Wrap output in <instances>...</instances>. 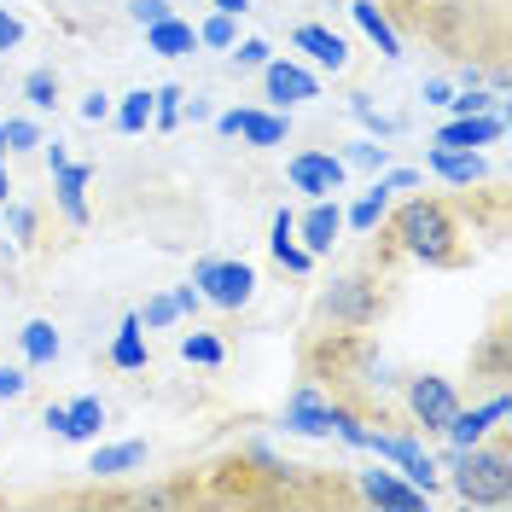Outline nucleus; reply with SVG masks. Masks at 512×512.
<instances>
[{"instance_id":"obj_1","label":"nucleus","mask_w":512,"mask_h":512,"mask_svg":"<svg viewBox=\"0 0 512 512\" xmlns=\"http://www.w3.org/2000/svg\"><path fill=\"white\" fill-rule=\"evenodd\" d=\"M384 251L396 256H414V262H425V268H466V233H460V222H454V210H448L443 198H408L396 216H390V227H384Z\"/></svg>"},{"instance_id":"obj_2","label":"nucleus","mask_w":512,"mask_h":512,"mask_svg":"<svg viewBox=\"0 0 512 512\" xmlns=\"http://www.w3.org/2000/svg\"><path fill=\"white\" fill-rule=\"evenodd\" d=\"M454 466V495L472 507H507L512 501V448L507 443H472V448H448Z\"/></svg>"},{"instance_id":"obj_3","label":"nucleus","mask_w":512,"mask_h":512,"mask_svg":"<svg viewBox=\"0 0 512 512\" xmlns=\"http://www.w3.org/2000/svg\"><path fill=\"white\" fill-rule=\"evenodd\" d=\"M384 309V297H379V280H338V286L320 297V315L332 320L338 332H361V326H373Z\"/></svg>"},{"instance_id":"obj_4","label":"nucleus","mask_w":512,"mask_h":512,"mask_svg":"<svg viewBox=\"0 0 512 512\" xmlns=\"http://www.w3.org/2000/svg\"><path fill=\"white\" fill-rule=\"evenodd\" d=\"M192 286L204 303H216V309H245L256 291V274L251 262H198L192 268Z\"/></svg>"},{"instance_id":"obj_5","label":"nucleus","mask_w":512,"mask_h":512,"mask_svg":"<svg viewBox=\"0 0 512 512\" xmlns=\"http://www.w3.org/2000/svg\"><path fill=\"white\" fill-rule=\"evenodd\" d=\"M454 408H460L454 379H443V373H419V379H408V414H414V425H425V431L443 437V425L454 419Z\"/></svg>"},{"instance_id":"obj_6","label":"nucleus","mask_w":512,"mask_h":512,"mask_svg":"<svg viewBox=\"0 0 512 512\" xmlns=\"http://www.w3.org/2000/svg\"><path fill=\"white\" fill-rule=\"evenodd\" d=\"M367 454H379V460H396V466H402V478L414 483V489H425V495L437 489V460H431V454H425L414 437H390V431H373V437H367Z\"/></svg>"},{"instance_id":"obj_7","label":"nucleus","mask_w":512,"mask_h":512,"mask_svg":"<svg viewBox=\"0 0 512 512\" xmlns=\"http://www.w3.org/2000/svg\"><path fill=\"white\" fill-rule=\"evenodd\" d=\"M355 495H361L367 507H396V512H419L425 501H431V495H425V489H414L402 472H379V466L355 478Z\"/></svg>"},{"instance_id":"obj_8","label":"nucleus","mask_w":512,"mask_h":512,"mask_svg":"<svg viewBox=\"0 0 512 512\" xmlns=\"http://www.w3.org/2000/svg\"><path fill=\"white\" fill-rule=\"evenodd\" d=\"M286 175H291V187L297 192H309V198H326V192H338L344 187V158L338 152H297V158L286 163Z\"/></svg>"},{"instance_id":"obj_9","label":"nucleus","mask_w":512,"mask_h":512,"mask_svg":"<svg viewBox=\"0 0 512 512\" xmlns=\"http://www.w3.org/2000/svg\"><path fill=\"white\" fill-rule=\"evenodd\" d=\"M338 233H344V210H338V198H315L309 210H303V222H297V245L309 256H326L338 245Z\"/></svg>"},{"instance_id":"obj_10","label":"nucleus","mask_w":512,"mask_h":512,"mask_svg":"<svg viewBox=\"0 0 512 512\" xmlns=\"http://www.w3.org/2000/svg\"><path fill=\"white\" fill-rule=\"evenodd\" d=\"M216 128H222V134H239V140H251V146H280V140L291 134V123L286 117H274V111H222Z\"/></svg>"},{"instance_id":"obj_11","label":"nucleus","mask_w":512,"mask_h":512,"mask_svg":"<svg viewBox=\"0 0 512 512\" xmlns=\"http://www.w3.org/2000/svg\"><path fill=\"white\" fill-rule=\"evenodd\" d=\"M286 425L303 431V437H326V431H332V402L320 396L315 384H297L291 402H286Z\"/></svg>"},{"instance_id":"obj_12","label":"nucleus","mask_w":512,"mask_h":512,"mask_svg":"<svg viewBox=\"0 0 512 512\" xmlns=\"http://www.w3.org/2000/svg\"><path fill=\"white\" fill-rule=\"evenodd\" d=\"M262 88H268L274 105H303V99H315V76L286 64V59H268L262 64Z\"/></svg>"},{"instance_id":"obj_13","label":"nucleus","mask_w":512,"mask_h":512,"mask_svg":"<svg viewBox=\"0 0 512 512\" xmlns=\"http://www.w3.org/2000/svg\"><path fill=\"white\" fill-rule=\"evenodd\" d=\"M501 134H507L501 111H483V117H454L448 128H437V146H466V152H478V146H495Z\"/></svg>"},{"instance_id":"obj_14","label":"nucleus","mask_w":512,"mask_h":512,"mask_svg":"<svg viewBox=\"0 0 512 512\" xmlns=\"http://www.w3.org/2000/svg\"><path fill=\"white\" fill-rule=\"evenodd\" d=\"M268 245H274V262H280L286 274H309V268H315V256L297 245V216H291V210H280V216H274Z\"/></svg>"},{"instance_id":"obj_15","label":"nucleus","mask_w":512,"mask_h":512,"mask_svg":"<svg viewBox=\"0 0 512 512\" xmlns=\"http://www.w3.org/2000/svg\"><path fill=\"white\" fill-rule=\"evenodd\" d=\"M53 175H59V181H53V192H59V210L70 216V222H88V198H82V192H88V175H94V169L64 158Z\"/></svg>"},{"instance_id":"obj_16","label":"nucleus","mask_w":512,"mask_h":512,"mask_svg":"<svg viewBox=\"0 0 512 512\" xmlns=\"http://www.w3.org/2000/svg\"><path fill=\"white\" fill-rule=\"evenodd\" d=\"M291 41H297L315 64H326V70H344V64H350V41H344V35H332V30H320V24H303Z\"/></svg>"},{"instance_id":"obj_17","label":"nucleus","mask_w":512,"mask_h":512,"mask_svg":"<svg viewBox=\"0 0 512 512\" xmlns=\"http://www.w3.org/2000/svg\"><path fill=\"white\" fill-rule=\"evenodd\" d=\"M431 169H437L443 181H454V187H472V181L489 175L483 158H478V152H466V146H431Z\"/></svg>"},{"instance_id":"obj_18","label":"nucleus","mask_w":512,"mask_h":512,"mask_svg":"<svg viewBox=\"0 0 512 512\" xmlns=\"http://www.w3.org/2000/svg\"><path fill=\"white\" fill-rule=\"evenodd\" d=\"M146 47L152 53H163V59H181V53H192L198 47V30H192L187 18H158V24H146Z\"/></svg>"},{"instance_id":"obj_19","label":"nucleus","mask_w":512,"mask_h":512,"mask_svg":"<svg viewBox=\"0 0 512 512\" xmlns=\"http://www.w3.org/2000/svg\"><path fill=\"white\" fill-rule=\"evenodd\" d=\"M350 12H355V24H361V30L379 41L384 59H402V35H396V24H390V12H384L379 0H355Z\"/></svg>"},{"instance_id":"obj_20","label":"nucleus","mask_w":512,"mask_h":512,"mask_svg":"<svg viewBox=\"0 0 512 512\" xmlns=\"http://www.w3.org/2000/svg\"><path fill=\"white\" fill-rule=\"evenodd\" d=\"M99 425H105V408H99V396L64 402V425H59L64 443H88V437H99Z\"/></svg>"},{"instance_id":"obj_21","label":"nucleus","mask_w":512,"mask_h":512,"mask_svg":"<svg viewBox=\"0 0 512 512\" xmlns=\"http://www.w3.org/2000/svg\"><path fill=\"white\" fill-rule=\"evenodd\" d=\"M59 350H64V338H59L53 320H30V326H24V361H30V367L59 361Z\"/></svg>"},{"instance_id":"obj_22","label":"nucleus","mask_w":512,"mask_h":512,"mask_svg":"<svg viewBox=\"0 0 512 512\" xmlns=\"http://www.w3.org/2000/svg\"><path fill=\"white\" fill-rule=\"evenodd\" d=\"M489 431H495V425H489V414H483V408H454V419L443 425V437H448L454 448H472V443H483Z\"/></svg>"},{"instance_id":"obj_23","label":"nucleus","mask_w":512,"mask_h":512,"mask_svg":"<svg viewBox=\"0 0 512 512\" xmlns=\"http://www.w3.org/2000/svg\"><path fill=\"white\" fill-rule=\"evenodd\" d=\"M384 210H390V192H384L379 181H373V187L361 192V198H355L350 210H344V222H350L355 233H373V227L384 222Z\"/></svg>"},{"instance_id":"obj_24","label":"nucleus","mask_w":512,"mask_h":512,"mask_svg":"<svg viewBox=\"0 0 512 512\" xmlns=\"http://www.w3.org/2000/svg\"><path fill=\"white\" fill-rule=\"evenodd\" d=\"M140 460H146V443H117V448H99L88 472H94V478H123V472L140 466Z\"/></svg>"},{"instance_id":"obj_25","label":"nucleus","mask_w":512,"mask_h":512,"mask_svg":"<svg viewBox=\"0 0 512 512\" xmlns=\"http://www.w3.org/2000/svg\"><path fill=\"white\" fill-rule=\"evenodd\" d=\"M111 367H123V373L146 367V338H140V315H128V320H123V332H117V344H111Z\"/></svg>"},{"instance_id":"obj_26","label":"nucleus","mask_w":512,"mask_h":512,"mask_svg":"<svg viewBox=\"0 0 512 512\" xmlns=\"http://www.w3.org/2000/svg\"><path fill=\"white\" fill-rule=\"evenodd\" d=\"M146 123H152V88H134V94L117 105V128H123V134H140Z\"/></svg>"},{"instance_id":"obj_27","label":"nucleus","mask_w":512,"mask_h":512,"mask_svg":"<svg viewBox=\"0 0 512 512\" xmlns=\"http://www.w3.org/2000/svg\"><path fill=\"white\" fill-rule=\"evenodd\" d=\"M24 99H30L35 111H53V105H59V76H53V70H30V76H24Z\"/></svg>"},{"instance_id":"obj_28","label":"nucleus","mask_w":512,"mask_h":512,"mask_svg":"<svg viewBox=\"0 0 512 512\" xmlns=\"http://www.w3.org/2000/svg\"><path fill=\"white\" fill-rule=\"evenodd\" d=\"M181 355H187V361H198V367H222V338H210V332H187V338H181Z\"/></svg>"},{"instance_id":"obj_29","label":"nucleus","mask_w":512,"mask_h":512,"mask_svg":"<svg viewBox=\"0 0 512 512\" xmlns=\"http://www.w3.org/2000/svg\"><path fill=\"white\" fill-rule=\"evenodd\" d=\"M198 41H204V47H233V41H239V30H233V18H227V12H216V18H204V24H198Z\"/></svg>"},{"instance_id":"obj_30","label":"nucleus","mask_w":512,"mask_h":512,"mask_svg":"<svg viewBox=\"0 0 512 512\" xmlns=\"http://www.w3.org/2000/svg\"><path fill=\"white\" fill-rule=\"evenodd\" d=\"M448 111H454V117H483V111H501V94H478V88H466L460 99H448Z\"/></svg>"},{"instance_id":"obj_31","label":"nucleus","mask_w":512,"mask_h":512,"mask_svg":"<svg viewBox=\"0 0 512 512\" xmlns=\"http://www.w3.org/2000/svg\"><path fill=\"white\" fill-rule=\"evenodd\" d=\"M0 134H6V152H35V146H41V134H35V123H24V117L0 123Z\"/></svg>"},{"instance_id":"obj_32","label":"nucleus","mask_w":512,"mask_h":512,"mask_svg":"<svg viewBox=\"0 0 512 512\" xmlns=\"http://www.w3.org/2000/svg\"><path fill=\"white\" fill-rule=\"evenodd\" d=\"M384 158H390V152H384L379 140H361V146H350V158H344V169H373V175H379V169H384Z\"/></svg>"},{"instance_id":"obj_33","label":"nucleus","mask_w":512,"mask_h":512,"mask_svg":"<svg viewBox=\"0 0 512 512\" xmlns=\"http://www.w3.org/2000/svg\"><path fill=\"white\" fill-rule=\"evenodd\" d=\"M268 59H274L268 41H233V64H239V70H262Z\"/></svg>"},{"instance_id":"obj_34","label":"nucleus","mask_w":512,"mask_h":512,"mask_svg":"<svg viewBox=\"0 0 512 512\" xmlns=\"http://www.w3.org/2000/svg\"><path fill=\"white\" fill-rule=\"evenodd\" d=\"M128 18L134 24H158V18H169V0H128Z\"/></svg>"},{"instance_id":"obj_35","label":"nucleus","mask_w":512,"mask_h":512,"mask_svg":"<svg viewBox=\"0 0 512 512\" xmlns=\"http://www.w3.org/2000/svg\"><path fill=\"white\" fill-rule=\"evenodd\" d=\"M140 326H175V297H152L146 315H140Z\"/></svg>"},{"instance_id":"obj_36","label":"nucleus","mask_w":512,"mask_h":512,"mask_svg":"<svg viewBox=\"0 0 512 512\" xmlns=\"http://www.w3.org/2000/svg\"><path fill=\"white\" fill-rule=\"evenodd\" d=\"M6 222H12V233H18V245H30V239H35V216L24 210V204H12V210H6Z\"/></svg>"},{"instance_id":"obj_37","label":"nucleus","mask_w":512,"mask_h":512,"mask_svg":"<svg viewBox=\"0 0 512 512\" xmlns=\"http://www.w3.org/2000/svg\"><path fill=\"white\" fill-rule=\"evenodd\" d=\"M18 41H24V24H18V18H12L6 6H0V53H12Z\"/></svg>"},{"instance_id":"obj_38","label":"nucleus","mask_w":512,"mask_h":512,"mask_svg":"<svg viewBox=\"0 0 512 512\" xmlns=\"http://www.w3.org/2000/svg\"><path fill=\"white\" fill-rule=\"evenodd\" d=\"M30 390V379L18 373V367H0V402H12V396H24Z\"/></svg>"},{"instance_id":"obj_39","label":"nucleus","mask_w":512,"mask_h":512,"mask_svg":"<svg viewBox=\"0 0 512 512\" xmlns=\"http://www.w3.org/2000/svg\"><path fill=\"white\" fill-rule=\"evenodd\" d=\"M355 117H361V123L373 128V134H396V123H390V117H379V111H373L367 99H355Z\"/></svg>"},{"instance_id":"obj_40","label":"nucleus","mask_w":512,"mask_h":512,"mask_svg":"<svg viewBox=\"0 0 512 512\" xmlns=\"http://www.w3.org/2000/svg\"><path fill=\"white\" fill-rule=\"evenodd\" d=\"M379 187L384 192H408V187H419V175L414 169H390V175H379Z\"/></svg>"},{"instance_id":"obj_41","label":"nucleus","mask_w":512,"mask_h":512,"mask_svg":"<svg viewBox=\"0 0 512 512\" xmlns=\"http://www.w3.org/2000/svg\"><path fill=\"white\" fill-rule=\"evenodd\" d=\"M82 117H88V123H105V117H111V99H105V94H88V99H82Z\"/></svg>"},{"instance_id":"obj_42","label":"nucleus","mask_w":512,"mask_h":512,"mask_svg":"<svg viewBox=\"0 0 512 512\" xmlns=\"http://www.w3.org/2000/svg\"><path fill=\"white\" fill-rule=\"evenodd\" d=\"M448 99H454V88H448L443 76H431V82H425V105H448Z\"/></svg>"},{"instance_id":"obj_43","label":"nucleus","mask_w":512,"mask_h":512,"mask_svg":"<svg viewBox=\"0 0 512 512\" xmlns=\"http://www.w3.org/2000/svg\"><path fill=\"white\" fill-rule=\"evenodd\" d=\"M204 297H198V286H175V315H192Z\"/></svg>"},{"instance_id":"obj_44","label":"nucleus","mask_w":512,"mask_h":512,"mask_svg":"<svg viewBox=\"0 0 512 512\" xmlns=\"http://www.w3.org/2000/svg\"><path fill=\"white\" fill-rule=\"evenodd\" d=\"M216 12H227V18H239V12H251V0H216Z\"/></svg>"},{"instance_id":"obj_45","label":"nucleus","mask_w":512,"mask_h":512,"mask_svg":"<svg viewBox=\"0 0 512 512\" xmlns=\"http://www.w3.org/2000/svg\"><path fill=\"white\" fill-rule=\"evenodd\" d=\"M6 192H12V187H6V163H0V198H6Z\"/></svg>"},{"instance_id":"obj_46","label":"nucleus","mask_w":512,"mask_h":512,"mask_svg":"<svg viewBox=\"0 0 512 512\" xmlns=\"http://www.w3.org/2000/svg\"><path fill=\"white\" fill-rule=\"evenodd\" d=\"M0 152H6V134H0Z\"/></svg>"},{"instance_id":"obj_47","label":"nucleus","mask_w":512,"mask_h":512,"mask_svg":"<svg viewBox=\"0 0 512 512\" xmlns=\"http://www.w3.org/2000/svg\"><path fill=\"white\" fill-rule=\"evenodd\" d=\"M0 204H6V198H0Z\"/></svg>"}]
</instances>
